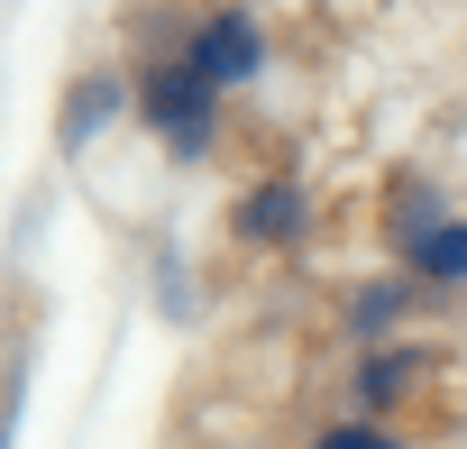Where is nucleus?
<instances>
[{"label": "nucleus", "instance_id": "nucleus-5", "mask_svg": "<svg viewBox=\"0 0 467 449\" xmlns=\"http://www.w3.org/2000/svg\"><path fill=\"white\" fill-rule=\"evenodd\" d=\"M431 367H440L431 349H367L348 385H358V403H367V412H403V403L421 394V376H431Z\"/></svg>", "mask_w": 467, "mask_h": 449}, {"label": "nucleus", "instance_id": "nucleus-10", "mask_svg": "<svg viewBox=\"0 0 467 449\" xmlns=\"http://www.w3.org/2000/svg\"><path fill=\"white\" fill-rule=\"evenodd\" d=\"M19 440V385H0V449Z\"/></svg>", "mask_w": 467, "mask_h": 449}, {"label": "nucleus", "instance_id": "nucleus-6", "mask_svg": "<svg viewBox=\"0 0 467 449\" xmlns=\"http://www.w3.org/2000/svg\"><path fill=\"white\" fill-rule=\"evenodd\" d=\"M403 276L412 285H467V220H431L421 239H403Z\"/></svg>", "mask_w": 467, "mask_h": 449}, {"label": "nucleus", "instance_id": "nucleus-8", "mask_svg": "<svg viewBox=\"0 0 467 449\" xmlns=\"http://www.w3.org/2000/svg\"><path fill=\"white\" fill-rule=\"evenodd\" d=\"M431 220H449V202H440V183H421V174H403V183L385 193V230H394V248H403V239H421Z\"/></svg>", "mask_w": 467, "mask_h": 449}, {"label": "nucleus", "instance_id": "nucleus-2", "mask_svg": "<svg viewBox=\"0 0 467 449\" xmlns=\"http://www.w3.org/2000/svg\"><path fill=\"white\" fill-rule=\"evenodd\" d=\"M229 230H239V248H303V239H312V193H303V174H257L239 202H229Z\"/></svg>", "mask_w": 467, "mask_h": 449}, {"label": "nucleus", "instance_id": "nucleus-1", "mask_svg": "<svg viewBox=\"0 0 467 449\" xmlns=\"http://www.w3.org/2000/svg\"><path fill=\"white\" fill-rule=\"evenodd\" d=\"M129 101L147 110V129H156L183 165H202V156H211V138H220V92H211L183 56H147V65H138V83H129Z\"/></svg>", "mask_w": 467, "mask_h": 449}, {"label": "nucleus", "instance_id": "nucleus-4", "mask_svg": "<svg viewBox=\"0 0 467 449\" xmlns=\"http://www.w3.org/2000/svg\"><path fill=\"white\" fill-rule=\"evenodd\" d=\"M129 110V74L119 65H92V74H74V92H65V120H56V147L65 156H83L110 120Z\"/></svg>", "mask_w": 467, "mask_h": 449}, {"label": "nucleus", "instance_id": "nucleus-9", "mask_svg": "<svg viewBox=\"0 0 467 449\" xmlns=\"http://www.w3.org/2000/svg\"><path fill=\"white\" fill-rule=\"evenodd\" d=\"M312 449H403V440H394L385 422H321Z\"/></svg>", "mask_w": 467, "mask_h": 449}, {"label": "nucleus", "instance_id": "nucleus-7", "mask_svg": "<svg viewBox=\"0 0 467 449\" xmlns=\"http://www.w3.org/2000/svg\"><path fill=\"white\" fill-rule=\"evenodd\" d=\"M412 303H421V285H412V276H376V285H358V294H348V330H358V339H385V330H403V321H412Z\"/></svg>", "mask_w": 467, "mask_h": 449}, {"label": "nucleus", "instance_id": "nucleus-3", "mask_svg": "<svg viewBox=\"0 0 467 449\" xmlns=\"http://www.w3.org/2000/svg\"><path fill=\"white\" fill-rule=\"evenodd\" d=\"M211 92H239V83H257V65H266V37H257V19L248 10H211L183 47H174Z\"/></svg>", "mask_w": 467, "mask_h": 449}]
</instances>
